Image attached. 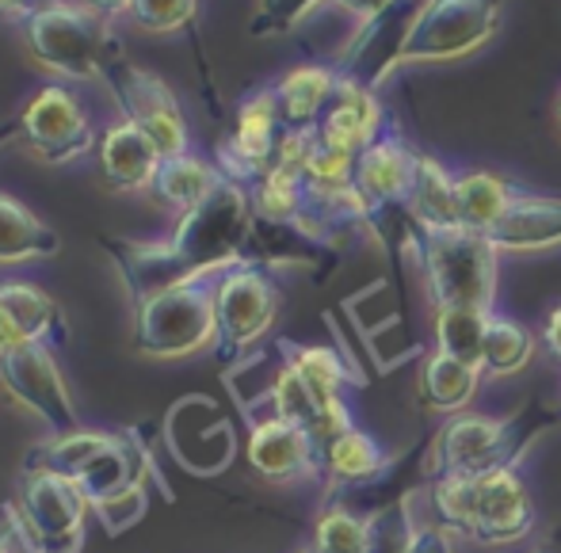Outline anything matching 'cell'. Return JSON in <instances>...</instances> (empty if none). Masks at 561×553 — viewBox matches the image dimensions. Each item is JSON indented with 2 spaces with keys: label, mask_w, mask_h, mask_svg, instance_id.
I'll return each instance as SVG.
<instances>
[{
  "label": "cell",
  "mask_w": 561,
  "mask_h": 553,
  "mask_svg": "<svg viewBox=\"0 0 561 553\" xmlns=\"http://www.w3.org/2000/svg\"><path fill=\"white\" fill-rule=\"evenodd\" d=\"M20 31L31 61L58 81H104L107 66L123 58L115 20L73 0H54Z\"/></svg>",
  "instance_id": "6da1fadb"
},
{
  "label": "cell",
  "mask_w": 561,
  "mask_h": 553,
  "mask_svg": "<svg viewBox=\"0 0 561 553\" xmlns=\"http://www.w3.org/2000/svg\"><path fill=\"white\" fill-rule=\"evenodd\" d=\"M283 359L298 370L306 385L313 390V398L325 405V401H336L344 398V382H347V367L344 359L333 352V347H321V344H290L283 339L279 344Z\"/></svg>",
  "instance_id": "f546056e"
},
{
  "label": "cell",
  "mask_w": 561,
  "mask_h": 553,
  "mask_svg": "<svg viewBox=\"0 0 561 553\" xmlns=\"http://www.w3.org/2000/svg\"><path fill=\"white\" fill-rule=\"evenodd\" d=\"M535 553H561V527H558V531H554V534H550V539H547V542H542V546H539V550H535Z\"/></svg>",
  "instance_id": "f6af8a7d"
},
{
  "label": "cell",
  "mask_w": 561,
  "mask_h": 553,
  "mask_svg": "<svg viewBox=\"0 0 561 553\" xmlns=\"http://www.w3.org/2000/svg\"><path fill=\"white\" fill-rule=\"evenodd\" d=\"M306 195H310V203H325V199H336V195H344L347 187L355 184V157L340 153V149H329L318 141V149L310 153V161H306Z\"/></svg>",
  "instance_id": "d6a6232c"
},
{
  "label": "cell",
  "mask_w": 561,
  "mask_h": 553,
  "mask_svg": "<svg viewBox=\"0 0 561 553\" xmlns=\"http://www.w3.org/2000/svg\"><path fill=\"white\" fill-rule=\"evenodd\" d=\"M115 442L112 431H92V428H77L66 436H50L43 447H35L27 470H46V473H61V477H81L100 454Z\"/></svg>",
  "instance_id": "4316f807"
},
{
  "label": "cell",
  "mask_w": 561,
  "mask_h": 553,
  "mask_svg": "<svg viewBox=\"0 0 561 553\" xmlns=\"http://www.w3.org/2000/svg\"><path fill=\"white\" fill-rule=\"evenodd\" d=\"M535 355V332H527L519 321L501 318V313H489L485 329V352H481V375L508 378L531 362Z\"/></svg>",
  "instance_id": "f1b7e54d"
},
{
  "label": "cell",
  "mask_w": 561,
  "mask_h": 553,
  "mask_svg": "<svg viewBox=\"0 0 561 553\" xmlns=\"http://www.w3.org/2000/svg\"><path fill=\"white\" fill-rule=\"evenodd\" d=\"M12 138H20V118H8V123H0V149H4Z\"/></svg>",
  "instance_id": "ee69618b"
},
{
  "label": "cell",
  "mask_w": 561,
  "mask_h": 553,
  "mask_svg": "<svg viewBox=\"0 0 561 553\" xmlns=\"http://www.w3.org/2000/svg\"><path fill=\"white\" fill-rule=\"evenodd\" d=\"M481 385V370L470 362H458L450 355L432 347L421 362V375H416V393H421V405L428 413L439 416H458L473 401Z\"/></svg>",
  "instance_id": "7402d4cb"
},
{
  "label": "cell",
  "mask_w": 561,
  "mask_h": 553,
  "mask_svg": "<svg viewBox=\"0 0 561 553\" xmlns=\"http://www.w3.org/2000/svg\"><path fill=\"white\" fill-rule=\"evenodd\" d=\"M516 199H519V187L508 184L504 176H496V172L473 169L455 176L458 226L473 229V233H489L496 221L508 215Z\"/></svg>",
  "instance_id": "cb8c5ba5"
},
{
  "label": "cell",
  "mask_w": 561,
  "mask_h": 553,
  "mask_svg": "<svg viewBox=\"0 0 561 553\" xmlns=\"http://www.w3.org/2000/svg\"><path fill=\"white\" fill-rule=\"evenodd\" d=\"M8 508L38 553H81L92 504L73 477L23 470L20 493Z\"/></svg>",
  "instance_id": "52a82bcc"
},
{
  "label": "cell",
  "mask_w": 561,
  "mask_h": 553,
  "mask_svg": "<svg viewBox=\"0 0 561 553\" xmlns=\"http://www.w3.org/2000/svg\"><path fill=\"white\" fill-rule=\"evenodd\" d=\"M313 134H318L321 146L340 149V153H347V157H359L363 149H370L386 134L382 100H378V92L370 89L367 81L340 73L333 104L321 115Z\"/></svg>",
  "instance_id": "5bb4252c"
},
{
  "label": "cell",
  "mask_w": 561,
  "mask_h": 553,
  "mask_svg": "<svg viewBox=\"0 0 561 553\" xmlns=\"http://www.w3.org/2000/svg\"><path fill=\"white\" fill-rule=\"evenodd\" d=\"M161 149L130 123V118L118 115L115 123L104 126L96 141V164L100 176L112 192H149L157 180V169H161Z\"/></svg>",
  "instance_id": "2e32d148"
},
{
  "label": "cell",
  "mask_w": 561,
  "mask_h": 553,
  "mask_svg": "<svg viewBox=\"0 0 561 553\" xmlns=\"http://www.w3.org/2000/svg\"><path fill=\"white\" fill-rule=\"evenodd\" d=\"M512 458H516L512 424L481 413L450 416L432 447L436 477H481V473L512 465Z\"/></svg>",
  "instance_id": "8fae6325"
},
{
  "label": "cell",
  "mask_w": 561,
  "mask_h": 553,
  "mask_svg": "<svg viewBox=\"0 0 561 553\" xmlns=\"http://www.w3.org/2000/svg\"><path fill=\"white\" fill-rule=\"evenodd\" d=\"M279 306V287L256 260H241L222 275H215V352L226 362H241L275 329Z\"/></svg>",
  "instance_id": "8992f818"
},
{
  "label": "cell",
  "mask_w": 561,
  "mask_h": 553,
  "mask_svg": "<svg viewBox=\"0 0 561 553\" xmlns=\"http://www.w3.org/2000/svg\"><path fill=\"white\" fill-rule=\"evenodd\" d=\"M558 130H561V96H558Z\"/></svg>",
  "instance_id": "bcb514c9"
},
{
  "label": "cell",
  "mask_w": 561,
  "mask_h": 553,
  "mask_svg": "<svg viewBox=\"0 0 561 553\" xmlns=\"http://www.w3.org/2000/svg\"><path fill=\"white\" fill-rule=\"evenodd\" d=\"M252 215L264 226H298L310 207V195H306V180L298 172L287 169H267L256 184H249Z\"/></svg>",
  "instance_id": "484cf974"
},
{
  "label": "cell",
  "mask_w": 561,
  "mask_h": 553,
  "mask_svg": "<svg viewBox=\"0 0 561 553\" xmlns=\"http://www.w3.org/2000/svg\"><path fill=\"white\" fill-rule=\"evenodd\" d=\"M215 279H192L134 302V347L146 359L172 362L215 347Z\"/></svg>",
  "instance_id": "3957f363"
},
{
  "label": "cell",
  "mask_w": 561,
  "mask_h": 553,
  "mask_svg": "<svg viewBox=\"0 0 561 553\" xmlns=\"http://www.w3.org/2000/svg\"><path fill=\"white\" fill-rule=\"evenodd\" d=\"M413 169H416V153L390 130L355 157V192L367 199L370 215L390 207H405Z\"/></svg>",
  "instance_id": "e0dca14e"
},
{
  "label": "cell",
  "mask_w": 561,
  "mask_h": 553,
  "mask_svg": "<svg viewBox=\"0 0 561 553\" xmlns=\"http://www.w3.org/2000/svg\"><path fill=\"white\" fill-rule=\"evenodd\" d=\"M279 134H283V115H279V104H275L272 84L249 92V96L241 100V107H237L233 134L222 141L215 164L233 184H241V187L256 184V180L272 169Z\"/></svg>",
  "instance_id": "7c38bea8"
},
{
  "label": "cell",
  "mask_w": 561,
  "mask_h": 553,
  "mask_svg": "<svg viewBox=\"0 0 561 553\" xmlns=\"http://www.w3.org/2000/svg\"><path fill=\"white\" fill-rule=\"evenodd\" d=\"M0 553H38L35 542L23 534V527L15 523L12 508H4V516H0Z\"/></svg>",
  "instance_id": "f35d334b"
},
{
  "label": "cell",
  "mask_w": 561,
  "mask_h": 553,
  "mask_svg": "<svg viewBox=\"0 0 561 553\" xmlns=\"http://www.w3.org/2000/svg\"><path fill=\"white\" fill-rule=\"evenodd\" d=\"M329 4H336L340 12H347L352 20H359L363 27H367V23L382 20L386 12H393L401 0H329Z\"/></svg>",
  "instance_id": "74e56055"
},
{
  "label": "cell",
  "mask_w": 561,
  "mask_h": 553,
  "mask_svg": "<svg viewBox=\"0 0 561 553\" xmlns=\"http://www.w3.org/2000/svg\"><path fill=\"white\" fill-rule=\"evenodd\" d=\"M61 237L31 207L0 192V264H31L58 256Z\"/></svg>",
  "instance_id": "603a6c76"
},
{
  "label": "cell",
  "mask_w": 561,
  "mask_h": 553,
  "mask_svg": "<svg viewBox=\"0 0 561 553\" xmlns=\"http://www.w3.org/2000/svg\"><path fill=\"white\" fill-rule=\"evenodd\" d=\"M382 465H386L382 447L359 428H347L344 436L329 439L325 447H321V473L333 477L336 485H359V481H370Z\"/></svg>",
  "instance_id": "83f0119b"
},
{
  "label": "cell",
  "mask_w": 561,
  "mask_h": 553,
  "mask_svg": "<svg viewBox=\"0 0 561 553\" xmlns=\"http://www.w3.org/2000/svg\"><path fill=\"white\" fill-rule=\"evenodd\" d=\"M249 465L267 481H302L321 473V447L306 428L287 420H252L249 431Z\"/></svg>",
  "instance_id": "9a60e30c"
},
{
  "label": "cell",
  "mask_w": 561,
  "mask_h": 553,
  "mask_svg": "<svg viewBox=\"0 0 561 553\" xmlns=\"http://www.w3.org/2000/svg\"><path fill=\"white\" fill-rule=\"evenodd\" d=\"M329 0H260L256 4V15H252L249 31L252 35H287V31L302 27L313 12Z\"/></svg>",
  "instance_id": "d590c367"
},
{
  "label": "cell",
  "mask_w": 561,
  "mask_h": 553,
  "mask_svg": "<svg viewBox=\"0 0 561 553\" xmlns=\"http://www.w3.org/2000/svg\"><path fill=\"white\" fill-rule=\"evenodd\" d=\"M336 84H340V69L321 66V61H302V66L287 69L272 84L283 126L287 130H318L321 115H325L336 96Z\"/></svg>",
  "instance_id": "ac0fdd59"
},
{
  "label": "cell",
  "mask_w": 561,
  "mask_h": 553,
  "mask_svg": "<svg viewBox=\"0 0 561 553\" xmlns=\"http://www.w3.org/2000/svg\"><path fill=\"white\" fill-rule=\"evenodd\" d=\"M222 184H226V172L218 169L215 161H207V157H199V153H180V157H164L161 161L149 195H153L164 210L184 218V215H192L195 207H203Z\"/></svg>",
  "instance_id": "ffe728a7"
},
{
  "label": "cell",
  "mask_w": 561,
  "mask_h": 553,
  "mask_svg": "<svg viewBox=\"0 0 561 553\" xmlns=\"http://www.w3.org/2000/svg\"><path fill=\"white\" fill-rule=\"evenodd\" d=\"M531 531V496L512 465L473 477V531L481 546H512Z\"/></svg>",
  "instance_id": "4fadbf2b"
},
{
  "label": "cell",
  "mask_w": 561,
  "mask_h": 553,
  "mask_svg": "<svg viewBox=\"0 0 561 553\" xmlns=\"http://www.w3.org/2000/svg\"><path fill=\"white\" fill-rule=\"evenodd\" d=\"M496 256L485 233H473L466 226L432 229L421 233V267L424 287L436 310L466 306V310L493 313L496 302Z\"/></svg>",
  "instance_id": "277c9868"
},
{
  "label": "cell",
  "mask_w": 561,
  "mask_h": 553,
  "mask_svg": "<svg viewBox=\"0 0 561 553\" xmlns=\"http://www.w3.org/2000/svg\"><path fill=\"white\" fill-rule=\"evenodd\" d=\"M501 8L504 0H421L409 15L393 69L470 58L496 35Z\"/></svg>",
  "instance_id": "5b68a950"
},
{
  "label": "cell",
  "mask_w": 561,
  "mask_h": 553,
  "mask_svg": "<svg viewBox=\"0 0 561 553\" xmlns=\"http://www.w3.org/2000/svg\"><path fill=\"white\" fill-rule=\"evenodd\" d=\"M432 508L447 531L470 539L473 531V477H436L432 485Z\"/></svg>",
  "instance_id": "e575fe53"
},
{
  "label": "cell",
  "mask_w": 561,
  "mask_h": 553,
  "mask_svg": "<svg viewBox=\"0 0 561 553\" xmlns=\"http://www.w3.org/2000/svg\"><path fill=\"white\" fill-rule=\"evenodd\" d=\"M0 390L15 405H23V413H31L38 424H46L50 436H66V431L84 428L50 344H31L4 355L0 359Z\"/></svg>",
  "instance_id": "30bf717a"
},
{
  "label": "cell",
  "mask_w": 561,
  "mask_h": 553,
  "mask_svg": "<svg viewBox=\"0 0 561 553\" xmlns=\"http://www.w3.org/2000/svg\"><path fill=\"white\" fill-rule=\"evenodd\" d=\"M81 4L96 8V12H104L107 20H118V15H130V4H134V0H81Z\"/></svg>",
  "instance_id": "7bdbcfd3"
},
{
  "label": "cell",
  "mask_w": 561,
  "mask_h": 553,
  "mask_svg": "<svg viewBox=\"0 0 561 553\" xmlns=\"http://www.w3.org/2000/svg\"><path fill=\"white\" fill-rule=\"evenodd\" d=\"M0 306L27 329V336L35 344H66V318H61L58 302L43 287L23 279H4L0 283Z\"/></svg>",
  "instance_id": "d4e9b609"
},
{
  "label": "cell",
  "mask_w": 561,
  "mask_h": 553,
  "mask_svg": "<svg viewBox=\"0 0 561 553\" xmlns=\"http://www.w3.org/2000/svg\"><path fill=\"white\" fill-rule=\"evenodd\" d=\"M195 12L199 0H134L126 20L146 35H180L192 27Z\"/></svg>",
  "instance_id": "836d02e7"
},
{
  "label": "cell",
  "mask_w": 561,
  "mask_h": 553,
  "mask_svg": "<svg viewBox=\"0 0 561 553\" xmlns=\"http://www.w3.org/2000/svg\"><path fill=\"white\" fill-rule=\"evenodd\" d=\"M104 84L112 89L118 115L130 118V123L161 149V157L192 153V134H187L184 107H180L176 92H172L161 77L134 66V61L118 58L107 66Z\"/></svg>",
  "instance_id": "ba28073f"
},
{
  "label": "cell",
  "mask_w": 561,
  "mask_h": 553,
  "mask_svg": "<svg viewBox=\"0 0 561 553\" xmlns=\"http://www.w3.org/2000/svg\"><path fill=\"white\" fill-rule=\"evenodd\" d=\"M485 310H466V306H447L436 310V352L450 355L458 362H470L481 370V352H485Z\"/></svg>",
  "instance_id": "4dcf8cb0"
},
{
  "label": "cell",
  "mask_w": 561,
  "mask_h": 553,
  "mask_svg": "<svg viewBox=\"0 0 561 553\" xmlns=\"http://www.w3.org/2000/svg\"><path fill=\"white\" fill-rule=\"evenodd\" d=\"M146 508H149V485H130V488H123V493L107 496V500L92 504V516L112 534H118L138 523V519L146 516Z\"/></svg>",
  "instance_id": "8d00e7d4"
},
{
  "label": "cell",
  "mask_w": 561,
  "mask_h": 553,
  "mask_svg": "<svg viewBox=\"0 0 561 553\" xmlns=\"http://www.w3.org/2000/svg\"><path fill=\"white\" fill-rule=\"evenodd\" d=\"M489 244L496 252H542L561 244V199L527 195L512 203V210L489 229Z\"/></svg>",
  "instance_id": "d6986e66"
},
{
  "label": "cell",
  "mask_w": 561,
  "mask_h": 553,
  "mask_svg": "<svg viewBox=\"0 0 561 553\" xmlns=\"http://www.w3.org/2000/svg\"><path fill=\"white\" fill-rule=\"evenodd\" d=\"M20 141L46 164H69L100 141L92 115L66 84H43L20 111Z\"/></svg>",
  "instance_id": "9c48e42d"
},
{
  "label": "cell",
  "mask_w": 561,
  "mask_h": 553,
  "mask_svg": "<svg viewBox=\"0 0 561 553\" xmlns=\"http://www.w3.org/2000/svg\"><path fill=\"white\" fill-rule=\"evenodd\" d=\"M542 344H547V352L561 362V306L547 313V325H542Z\"/></svg>",
  "instance_id": "b9f144b4"
},
{
  "label": "cell",
  "mask_w": 561,
  "mask_h": 553,
  "mask_svg": "<svg viewBox=\"0 0 561 553\" xmlns=\"http://www.w3.org/2000/svg\"><path fill=\"white\" fill-rule=\"evenodd\" d=\"M252 229H256V215H252L249 187L226 180L203 207L176 218V229L164 241L187 279H215L226 267L249 260Z\"/></svg>",
  "instance_id": "7a4b0ae2"
},
{
  "label": "cell",
  "mask_w": 561,
  "mask_h": 553,
  "mask_svg": "<svg viewBox=\"0 0 561 553\" xmlns=\"http://www.w3.org/2000/svg\"><path fill=\"white\" fill-rule=\"evenodd\" d=\"M405 215L421 233L458 226L455 176L444 169V161H436V157H428V153H416L413 184H409V195H405Z\"/></svg>",
  "instance_id": "44dd1931"
},
{
  "label": "cell",
  "mask_w": 561,
  "mask_h": 553,
  "mask_svg": "<svg viewBox=\"0 0 561 553\" xmlns=\"http://www.w3.org/2000/svg\"><path fill=\"white\" fill-rule=\"evenodd\" d=\"M310 553H375V523L347 511L344 504L321 511Z\"/></svg>",
  "instance_id": "1f68e13d"
},
{
  "label": "cell",
  "mask_w": 561,
  "mask_h": 553,
  "mask_svg": "<svg viewBox=\"0 0 561 553\" xmlns=\"http://www.w3.org/2000/svg\"><path fill=\"white\" fill-rule=\"evenodd\" d=\"M31 344H35V339L27 336V329H23L20 321L0 306V359L12 355V352H20V347H31Z\"/></svg>",
  "instance_id": "ab89813d"
},
{
  "label": "cell",
  "mask_w": 561,
  "mask_h": 553,
  "mask_svg": "<svg viewBox=\"0 0 561 553\" xmlns=\"http://www.w3.org/2000/svg\"><path fill=\"white\" fill-rule=\"evenodd\" d=\"M46 4H54V0H0V20H12V23H27L35 12H43Z\"/></svg>",
  "instance_id": "60d3db41"
}]
</instances>
